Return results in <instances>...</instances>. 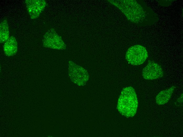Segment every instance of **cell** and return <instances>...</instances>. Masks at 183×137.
Masks as SVG:
<instances>
[{
    "mask_svg": "<svg viewBox=\"0 0 183 137\" xmlns=\"http://www.w3.org/2000/svg\"><path fill=\"white\" fill-rule=\"evenodd\" d=\"M3 50L5 54L7 56H12L16 55L18 51V43L14 36L10 37L4 43Z\"/></svg>",
    "mask_w": 183,
    "mask_h": 137,
    "instance_id": "cell-8",
    "label": "cell"
},
{
    "mask_svg": "<svg viewBox=\"0 0 183 137\" xmlns=\"http://www.w3.org/2000/svg\"><path fill=\"white\" fill-rule=\"evenodd\" d=\"M9 27L7 19H5L0 24V42L4 43L9 37Z\"/></svg>",
    "mask_w": 183,
    "mask_h": 137,
    "instance_id": "cell-10",
    "label": "cell"
},
{
    "mask_svg": "<svg viewBox=\"0 0 183 137\" xmlns=\"http://www.w3.org/2000/svg\"><path fill=\"white\" fill-rule=\"evenodd\" d=\"M108 1L119 9L128 20L138 23L142 22L145 16L142 7L134 0H109Z\"/></svg>",
    "mask_w": 183,
    "mask_h": 137,
    "instance_id": "cell-2",
    "label": "cell"
},
{
    "mask_svg": "<svg viewBox=\"0 0 183 137\" xmlns=\"http://www.w3.org/2000/svg\"><path fill=\"white\" fill-rule=\"evenodd\" d=\"M148 57L146 48L141 45H137L130 47L125 54L126 60L131 65H138L143 63Z\"/></svg>",
    "mask_w": 183,
    "mask_h": 137,
    "instance_id": "cell-3",
    "label": "cell"
},
{
    "mask_svg": "<svg viewBox=\"0 0 183 137\" xmlns=\"http://www.w3.org/2000/svg\"><path fill=\"white\" fill-rule=\"evenodd\" d=\"M43 46L46 48L60 50L64 47V44L59 36L53 29L49 30L43 36Z\"/></svg>",
    "mask_w": 183,
    "mask_h": 137,
    "instance_id": "cell-5",
    "label": "cell"
},
{
    "mask_svg": "<svg viewBox=\"0 0 183 137\" xmlns=\"http://www.w3.org/2000/svg\"><path fill=\"white\" fill-rule=\"evenodd\" d=\"M68 73L72 81L80 86L85 85L89 79L87 71L72 61L68 64Z\"/></svg>",
    "mask_w": 183,
    "mask_h": 137,
    "instance_id": "cell-4",
    "label": "cell"
},
{
    "mask_svg": "<svg viewBox=\"0 0 183 137\" xmlns=\"http://www.w3.org/2000/svg\"><path fill=\"white\" fill-rule=\"evenodd\" d=\"M176 87L172 86L160 92L156 97V104L159 105L167 103L170 99Z\"/></svg>",
    "mask_w": 183,
    "mask_h": 137,
    "instance_id": "cell-9",
    "label": "cell"
},
{
    "mask_svg": "<svg viewBox=\"0 0 183 137\" xmlns=\"http://www.w3.org/2000/svg\"><path fill=\"white\" fill-rule=\"evenodd\" d=\"M163 75L161 66L153 61H149L143 68L142 72L143 78L149 80L158 79L162 77Z\"/></svg>",
    "mask_w": 183,
    "mask_h": 137,
    "instance_id": "cell-6",
    "label": "cell"
},
{
    "mask_svg": "<svg viewBox=\"0 0 183 137\" xmlns=\"http://www.w3.org/2000/svg\"><path fill=\"white\" fill-rule=\"evenodd\" d=\"M138 101L135 91L131 86L123 89L118 99L117 108L123 115L127 118L134 116L136 113Z\"/></svg>",
    "mask_w": 183,
    "mask_h": 137,
    "instance_id": "cell-1",
    "label": "cell"
},
{
    "mask_svg": "<svg viewBox=\"0 0 183 137\" xmlns=\"http://www.w3.org/2000/svg\"><path fill=\"white\" fill-rule=\"evenodd\" d=\"M27 10L30 18H38L45 6V1L43 0H26Z\"/></svg>",
    "mask_w": 183,
    "mask_h": 137,
    "instance_id": "cell-7",
    "label": "cell"
}]
</instances>
